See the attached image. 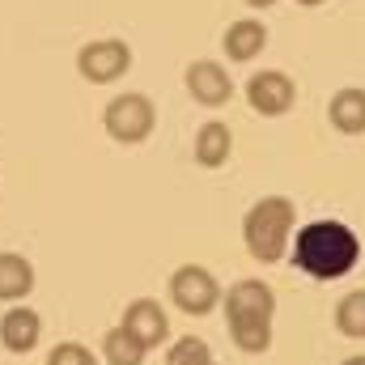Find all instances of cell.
I'll list each match as a JSON object with an SVG mask.
<instances>
[{
    "mask_svg": "<svg viewBox=\"0 0 365 365\" xmlns=\"http://www.w3.org/2000/svg\"><path fill=\"white\" fill-rule=\"evenodd\" d=\"M191 153H195V162L204 166V170H217V166H225L230 162V153H234V136H230V128L225 123H204L200 132H195V140H191Z\"/></svg>",
    "mask_w": 365,
    "mask_h": 365,
    "instance_id": "4fadbf2b",
    "label": "cell"
},
{
    "mask_svg": "<svg viewBox=\"0 0 365 365\" xmlns=\"http://www.w3.org/2000/svg\"><path fill=\"white\" fill-rule=\"evenodd\" d=\"M102 357H106V365H145L149 349L119 323V327H110V331L102 336Z\"/></svg>",
    "mask_w": 365,
    "mask_h": 365,
    "instance_id": "9a60e30c",
    "label": "cell"
},
{
    "mask_svg": "<svg viewBox=\"0 0 365 365\" xmlns=\"http://www.w3.org/2000/svg\"><path fill=\"white\" fill-rule=\"evenodd\" d=\"M187 93H191L200 106L217 110V106H225V102L234 98V77H230L225 64H217V60H195V64L187 68Z\"/></svg>",
    "mask_w": 365,
    "mask_h": 365,
    "instance_id": "ba28073f",
    "label": "cell"
},
{
    "mask_svg": "<svg viewBox=\"0 0 365 365\" xmlns=\"http://www.w3.org/2000/svg\"><path fill=\"white\" fill-rule=\"evenodd\" d=\"M344 365H365V353H361V357H349Z\"/></svg>",
    "mask_w": 365,
    "mask_h": 365,
    "instance_id": "44dd1931",
    "label": "cell"
},
{
    "mask_svg": "<svg viewBox=\"0 0 365 365\" xmlns=\"http://www.w3.org/2000/svg\"><path fill=\"white\" fill-rule=\"evenodd\" d=\"M153 123H158V110H153V102H149L145 93H119V98H110L106 110H102V128H106V136L119 140V145H140V140H149Z\"/></svg>",
    "mask_w": 365,
    "mask_h": 365,
    "instance_id": "277c9868",
    "label": "cell"
},
{
    "mask_svg": "<svg viewBox=\"0 0 365 365\" xmlns=\"http://www.w3.org/2000/svg\"><path fill=\"white\" fill-rule=\"evenodd\" d=\"M327 119L340 136H361L365 132V90L349 86V90H336L327 102Z\"/></svg>",
    "mask_w": 365,
    "mask_h": 365,
    "instance_id": "7c38bea8",
    "label": "cell"
},
{
    "mask_svg": "<svg viewBox=\"0 0 365 365\" xmlns=\"http://www.w3.org/2000/svg\"><path fill=\"white\" fill-rule=\"evenodd\" d=\"M170 302L179 306L182 314H212L217 302H221V284H217V276L208 272V268L182 264L170 276Z\"/></svg>",
    "mask_w": 365,
    "mask_h": 365,
    "instance_id": "8992f818",
    "label": "cell"
},
{
    "mask_svg": "<svg viewBox=\"0 0 365 365\" xmlns=\"http://www.w3.org/2000/svg\"><path fill=\"white\" fill-rule=\"evenodd\" d=\"M247 4H251V9H272L276 0H247Z\"/></svg>",
    "mask_w": 365,
    "mask_h": 365,
    "instance_id": "d6986e66",
    "label": "cell"
},
{
    "mask_svg": "<svg viewBox=\"0 0 365 365\" xmlns=\"http://www.w3.org/2000/svg\"><path fill=\"white\" fill-rule=\"evenodd\" d=\"M221 47H225V60H234V64H251V60L268 47V26H264L259 17L230 21V26H225Z\"/></svg>",
    "mask_w": 365,
    "mask_h": 365,
    "instance_id": "30bf717a",
    "label": "cell"
},
{
    "mask_svg": "<svg viewBox=\"0 0 365 365\" xmlns=\"http://www.w3.org/2000/svg\"><path fill=\"white\" fill-rule=\"evenodd\" d=\"M336 327H340V336H349V340H365V289H353V293L340 297V306H336Z\"/></svg>",
    "mask_w": 365,
    "mask_h": 365,
    "instance_id": "2e32d148",
    "label": "cell"
},
{
    "mask_svg": "<svg viewBox=\"0 0 365 365\" xmlns=\"http://www.w3.org/2000/svg\"><path fill=\"white\" fill-rule=\"evenodd\" d=\"M166 365H212V349H208L200 336H182V340L170 344Z\"/></svg>",
    "mask_w": 365,
    "mask_h": 365,
    "instance_id": "e0dca14e",
    "label": "cell"
},
{
    "mask_svg": "<svg viewBox=\"0 0 365 365\" xmlns=\"http://www.w3.org/2000/svg\"><path fill=\"white\" fill-rule=\"evenodd\" d=\"M361 242L344 221H310L293 238V264L314 280H340L357 268Z\"/></svg>",
    "mask_w": 365,
    "mask_h": 365,
    "instance_id": "6da1fadb",
    "label": "cell"
},
{
    "mask_svg": "<svg viewBox=\"0 0 365 365\" xmlns=\"http://www.w3.org/2000/svg\"><path fill=\"white\" fill-rule=\"evenodd\" d=\"M132 68V47L123 38H93L77 51V73L90 86H110Z\"/></svg>",
    "mask_w": 365,
    "mask_h": 365,
    "instance_id": "5b68a950",
    "label": "cell"
},
{
    "mask_svg": "<svg viewBox=\"0 0 365 365\" xmlns=\"http://www.w3.org/2000/svg\"><path fill=\"white\" fill-rule=\"evenodd\" d=\"M34 289V268L17 251H0V302H21Z\"/></svg>",
    "mask_w": 365,
    "mask_h": 365,
    "instance_id": "5bb4252c",
    "label": "cell"
},
{
    "mask_svg": "<svg viewBox=\"0 0 365 365\" xmlns=\"http://www.w3.org/2000/svg\"><path fill=\"white\" fill-rule=\"evenodd\" d=\"M38 336H43V319L34 310H26V306L4 310V319H0V344L9 353H30L38 344Z\"/></svg>",
    "mask_w": 365,
    "mask_h": 365,
    "instance_id": "8fae6325",
    "label": "cell"
},
{
    "mask_svg": "<svg viewBox=\"0 0 365 365\" xmlns=\"http://www.w3.org/2000/svg\"><path fill=\"white\" fill-rule=\"evenodd\" d=\"M293 102H297V86H293V77L280 73V68L255 73V77L247 81V106H251L255 115H264V119H280V115H289Z\"/></svg>",
    "mask_w": 365,
    "mask_h": 365,
    "instance_id": "52a82bcc",
    "label": "cell"
},
{
    "mask_svg": "<svg viewBox=\"0 0 365 365\" xmlns=\"http://www.w3.org/2000/svg\"><path fill=\"white\" fill-rule=\"evenodd\" d=\"M302 9H319V4H327V0H297Z\"/></svg>",
    "mask_w": 365,
    "mask_h": 365,
    "instance_id": "ffe728a7",
    "label": "cell"
},
{
    "mask_svg": "<svg viewBox=\"0 0 365 365\" xmlns=\"http://www.w3.org/2000/svg\"><path fill=\"white\" fill-rule=\"evenodd\" d=\"M272 314L276 293L264 280H238L225 289V323L242 353H268L272 349Z\"/></svg>",
    "mask_w": 365,
    "mask_h": 365,
    "instance_id": "7a4b0ae2",
    "label": "cell"
},
{
    "mask_svg": "<svg viewBox=\"0 0 365 365\" xmlns=\"http://www.w3.org/2000/svg\"><path fill=\"white\" fill-rule=\"evenodd\" d=\"M47 365H98V357H93L90 349H86V344L68 340V344H56V349H51Z\"/></svg>",
    "mask_w": 365,
    "mask_h": 365,
    "instance_id": "ac0fdd59",
    "label": "cell"
},
{
    "mask_svg": "<svg viewBox=\"0 0 365 365\" xmlns=\"http://www.w3.org/2000/svg\"><path fill=\"white\" fill-rule=\"evenodd\" d=\"M293 221H297V208L289 195H264L247 208L242 217V242H247V255L255 264H280L284 251H289V234H293Z\"/></svg>",
    "mask_w": 365,
    "mask_h": 365,
    "instance_id": "3957f363",
    "label": "cell"
},
{
    "mask_svg": "<svg viewBox=\"0 0 365 365\" xmlns=\"http://www.w3.org/2000/svg\"><path fill=\"white\" fill-rule=\"evenodd\" d=\"M123 327H128L145 349H158V344H166V336H170V319H166L162 302H153V297H136V302L123 310Z\"/></svg>",
    "mask_w": 365,
    "mask_h": 365,
    "instance_id": "9c48e42d",
    "label": "cell"
}]
</instances>
